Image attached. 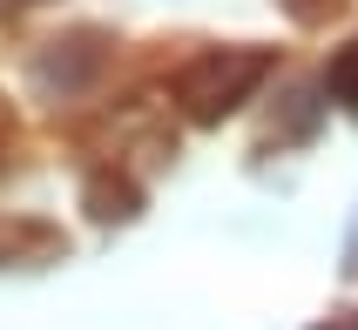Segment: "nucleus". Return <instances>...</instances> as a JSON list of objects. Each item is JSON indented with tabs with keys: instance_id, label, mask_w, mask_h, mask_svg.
I'll list each match as a JSON object with an SVG mask.
<instances>
[{
	"instance_id": "7ed1b4c3",
	"label": "nucleus",
	"mask_w": 358,
	"mask_h": 330,
	"mask_svg": "<svg viewBox=\"0 0 358 330\" xmlns=\"http://www.w3.org/2000/svg\"><path fill=\"white\" fill-rule=\"evenodd\" d=\"M318 330H358V310H345L338 324H318Z\"/></svg>"
},
{
	"instance_id": "f03ea898",
	"label": "nucleus",
	"mask_w": 358,
	"mask_h": 330,
	"mask_svg": "<svg viewBox=\"0 0 358 330\" xmlns=\"http://www.w3.org/2000/svg\"><path fill=\"white\" fill-rule=\"evenodd\" d=\"M324 88H331V95H338L345 108H358V40L345 47L338 61H331V75H324Z\"/></svg>"
},
{
	"instance_id": "20e7f679",
	"label": "nucleus",
	"mask_w": 358,
	"mask_h": 330,
	"mask_svg": "<svg viewBox=\"0 0 358 330\" xmlns=\"http://www.w3.org/2000/svg\"><path fill=\"white\" fill-rule=\"evenodd\" d=\"M352 270H358V236H352Z\"/></svg>"
},
{
	"instance_id": "f257e3e1",
	"label": "nucleus",
	"mask_w": 358,
	"mask_h": 330,
	"mask_svg": "<svg viewBox=\"0 0 358 330\" xmlns=\"http://www.w3.org/2000/svg\"><path fill=\"white\" fill-rule=\"evenodd\" d=\"M264 75H271V54L264 47H210V54H196L176 75V101H182L189 121H223L230 108H243V101L257 95Z\"/></svg>"
}]
</instances>
